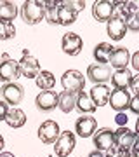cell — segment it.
I'll return each instance as SVG.
<instances>
[{
	"mask_svg": "<svg viewBox=\"0 0 139 157\" xmlns=\"http://www.w3.org/2000/svg\"><path fill=\"white\" fill-rule=\"evenodd\" d=\"M21 19L26 25H38L45 16V2L40 0H26L21 6Z\"/></svg>",
	"mask_w": 139,
	"mask_h": 157,
	"instance_id": "cell-1",
	"label": "cell"
},
{
	"mask_svg": "<svg viewBox=\"0 0 139 157\" xmlns=\"http://www.w3.org/2000/svg\"><path fill=\"white\" fill-rule=\"evenodd\" d=\"M19 75H21L19 73V63L16 59H12L7 52H4L0 56V80L9 84V82H14Z\"/></svg>",
	"mask_w": 139,
	"mask_h": 157,
	"instance_id": "cell-2",
	"label": "cell"
},
{
	"mask_svg": "<svg viewBox=\"0 0 139 157\" xmlns=\"http://www.w3.org/2000/svg\"><path fill=\"white\" fill-rule=\"evenodd\" d=\"M61 86H63V89L68 91V93L78 94L80 91H83V86H85L83 73L78 72V70H66L61 77Z\"/></svg>",
	"mask_w": 139,
	"mask_h": 157,
	"instance_id": "cell-3",
	"label": "cell"
},
{
	"mask_svg": "<svg viewBox=\"0 0 139 157\" xmlns=\"http://www.w3.org/2000/svg\"><path fill=\"white\" fill-rule=\"evenodd\" d=\"M19 73L23 77H28V78H37V75L40 73V63L35 56H31L28 49L23 51V58L19 59Z\"/></svg>",
	"mask_w": 139,
	"mask_h": 157,
	"instance_id": "cell-4",
	"label": "cell"
},
{
	"mask_svg": "<svg viewBox=\"0 0 139 157\" xmlns=\"http://www.w3.org/2000/svg\"><path fill=\"white\" fill-rule=\"evenodd\" d=\"M75 145H77V138H75V135H73L71 131H61L59 138H57L56 143H54L56 155L57 157H68L73 152Z\"/></svg>",
	"mask_w": 139,
	"mask_h": 157,
	"instance_id": "cell-5",
	"label": "cell"
},
{
	"mask_svg": "<svg viewBox=\"0 0 139 157\" xmlns=\"http://www.w3.org/2000/svg\"><path fill=\"white\" fill-rule=\"evenodd\" d=\"M92 141H94L96 150L108 152L115 147V131H111L110 128H101L92 135Z\"/></svg>",
	"mask_w": 139,
	"mask_h": 157,
	"instance_id": "cell-6",
	"label": "cell"
},
{
	"mask_svg": "<svg viewBox=\"0 0 139 157\" xmlns=\"http://www.w3.org/2000/svg\"><path fill=\"white\" fill-rule=\"evenodd\" d=\"M2 98L5 101L7 105H12V107H16L23 101L24 98V89H23L21 84H17V82H9V84H4L2 86Z\"/></svg>",
	"mask_w": 139,
	"mask_h": 157,
	"instance_id": "cell-7",
	"label": "cell"
},
{
	"mask_svg": "<svg viewBox=\"0 0 139 157\" xmlns=\"http://www.w3.org/2000/svg\"><path fill=\"white\" fill-rule=\"evenodd\" d=\"M61 49L64 54L68 56H78L83 49V40L78 33H64L63 35V40H61Z\"/></svg>",
	"mask_w": 139,
	"mask_h": 157,
	"instance_id": "cell-8",
	"label": "cell"
},
{
	"mask_svg": "<svg viewBox=\"0 0 139 157\" xmlns=\"http://www.w3.org/2000/svg\"><path fill=\"white\" fill-rule=\"evenodd\" d=\"M137 140V136L134 131L127 128V126H123V128H118L115 131V147L120 148L123 152H132V147Z\"/></svg>",
	"mask_w": 139,
	"mask_h": 157,
	"instance_id": "cell-9",
	"label": "cell"
},
{
	"mask_svg": "<svg viewBox=\"0 0 139 157\" xmlns=\"http://www.w3.org/2000/svg\"><path fill=\"white\" fill-rule=\"evenodd\" d=\"M87 77L96 84H106L111 80V68L110 65H103V63H92L87 68Z\"/></svg>",
	"mask_w": 139,
	"mask_h": 157,
	"instance_id": "cell-10",
	"label": "cell"
},
{
	"mask_svg": "<svg viewBox=\"0 0 139 157\" xmlns=\"http://www.w3.org/2000/svg\"><path fill=\"white\" fill-rule=\"evenodd\" d=\"M61 135V129H59V124L56 121H45V122L40 124L38 128V138L42 140V143H56V140Z\"/></svg>",
	"mask_w": 139,
	"mask_h": 157,
	"instance_id": "cell-11",
	"label": "cell"
},
{
	"mask_svg": "<svg viewBox=\"0 0 139 157\" xmlns=\"http://www.w3.org/2000/svg\"><path fill=\"white\" fill-rule=\"evenodd\" d=\"M96 128H97V121L92 115H80L75 122V133H77L80 138H89L96 133Z\"/></svg>",
	"mask_w": 139,
	"mask_h": 157,
	"instance_id": "cell-12",
	"label": "cell"
},
{
	"mask_svg": "<svg viewBox=\"0 0 139 157\" xmlns=\"http://www.w3.org/2000/svg\"><path fill=\"white\" fill-rule=\"evenodd\" d=\"M130 93L129 91H122V89H113L110 94V100H108V105H110L113 110L118 112H125L130 105Z\"/></svg>",
	"mask_w": 139,
	"mask_h": 157,
	"instance_id": "cell-13",
	"label": "cell"
},
{
	"mask_svg": "<svg viewBox=\"0 0 139 157\" xmlns=\"http://www.w3.org/2000/svg\"><path fill=\"white\" fill-rule=\"evenodd\" d=\"M113 9H115V2L111 0H97L92 6V16L96 21H110L113 17Z\"/></svg>",
	"mask_w": 139,
	"mask_h": 157,
	"instance_id": "cell-14",
	"label": "cell"
},
{
	"mask_svg": "<svg viewBox=\"0 0 139 157\" xmlns=\"http://www.w3.org/2000/svg\"><path fill=\"white\" fill-rule=\"evenodd\" d=\"M35 105L40 112H50L57 107V94L54 91H42L35 98Z\"/></svg>",
	"mask_w": 139,
	"mask_h": 157,
	"instance_id": "cell-15",
	"label": "cell"
},
{
	"mask_svg": "<svg viewBox=\"0 0 139 157\" xmlns=\"http://www.w3.org/2000/svg\"><path fill=\"white\" fill-rule=\"evenodd\" d=\"M132 73L129 68H123V70H115L111 73V84L115 89H122V91H129L130 84H132Z\"/></svg>",
	"mask_w": 139,
	"mask_h": 157,
	"instance_id": "cell-16",
	"label": "cell"
},
{
	"mask_svg": "<svg viewBox=\"0 0 139 157\" xmlns=\"http://www.w3.org/2000/svg\"><path fill=\"white\" fill-rule=\"evenodd\" d=\"M106 32H108V37L111 40H122L127 33V25L123 19H118V17H111L110 21L106 23Z\"/></svg>",
	"mask_w": 139,
	"mask_h": 157,
	"instance_id": "cell-17",
	"label": "cell"
},
{
	"mask_svg": "<svg viewBox=\"0 0 139 157\" xmlns=\"http://www.w3.org/2000/svg\"><path fill=\"white\" fill-rule=\"evenodd\" d=\"M129 63H130V52H129L127 47H115L110 58L111 67L115 70H123V68H127Z\"/></svg>",
	"mask_w": 139,
	"mask_h": 157,
	"instance_id": "cell-18",
	"label": "cell"
},
{
	"mask_svg": "<svg viewBox=\"0 0 139 157\" xmlns=\"http://www.w3.org/2000/svg\"><path fill=\"white\" fill-rule=\"evenodd\" d=\"M78 12H75L70 7L68 2H59V9H57V25H63V26H70L77 21Z\"/></svg>",
	"mask_w": 139,
	"mask_h": 157,
	"instance_id": "cell-19",
	"label": "cell"
},
{
	"mask_svg": "<svg viewBox=\"0 0 139 157\" xmlns=\"http://www.w3.org/2000/svg\"><path fill=\"white\" fill-rule=\"evenodd\" d=\"M111 89L106 84H96L92 89H90V100L94 101L96 107H103V105H108V100H110Z\"/></svg>",
	"mask_w": 139,
	"mask_h": 157,
	"instance_id": "cell-20",
	"label": "cell"
},
{
	"mask_svg": "<svg viewBox=\"0 0 139 157\" xmlns=\"http://www.w3.org/2000/svg\"><path fill=\"white\" fill-rule=\"evenodd\" d=\"M4 122H5L9 128H12V129H19V128H23V126L26 124V113L23 112L21 108L11 107L9 108V112H7V117H5Z\"/></svg>",
	"mask_w": 139,
	"mask_h": 157,
	"instance_id": "cell-21",
	"label": "cell"
},
{
	"mask_svg": "<svg viewBox=\"0 0 139 157\" xmlns=\"http://www.w3.org/2000/svg\"><path fill=\"white\" fill-rule=\"evenodd\" d=\"M57 107H59V110L63 113H70L77 107V94L75 93H68V91L59 93L57 94Z\"/></svg>",
	"mask_w": 139,
	"mask_h": 157,
	"instance_id": "cell-22",
	"label": "cell"
},
{
	"mask_svg": "<svg viewBox=\"0 0 139 157\" xmlns=\"http://www.w3.org/2000/svg\"><path fill=\"white\" fill-rule=\"evenodd\" d=\"M115 51V47L110 44V42H101L94 47V59L96 63H103V65H108L110 63V58H111V52Z\"/></svg>",
	"mask_w": 139,
	"mask_h": 157,
	"instance_id": "cell-23",
	"label": "cell"
},
{
	"mask_svg": "<svg viewBox=\"0 0 139 157\" xmlns=\"http://www.w3.org/2000/svg\"><path fill=\"white\" fill-rule=\"evenodd\" d=\"M78 110V112L82 113V115H85V113H92L96 112V105L94 101L90 100V96L87 94V93H83V91H80L77 94V107H75Z\"/></svg>",
	"mask_w": 139,
	"mask_h": 157,
	"instance_id": "cell-24",
	"label": "cell"
},
{
	"mask_svg": "<svg viewBox=\"0 0 139 157\" xmlns=\"http://www.w3.org/2000/svg\"><path fill=\"white\" fill-rule=\"evenodd\" d=\"M37 82V87L42 91H50L56 86V77L52 72H47V70H40V73L35 78Z\"/></svg>",
	"mask_w": 139,
	"mask_h": 157,
	"instance_id": "cell-25",
	"label": "cell"
},
{
	"mask_svg": "<svg viewBox=\"0 0 139 157\" xmlns=\"http://www.w3.org/2000/svg\"><path fill=\"white\" fill-rule=\"evenodd\" d=\"M17 16V7L12 2H0V21H14Z\"/></svg>",
	"mask_w": 139,
	"mask_h": 157,
	"instance_id": "cell-26",
	"label": "cell"
},
{
	"mask_svg": "<svg viewBox=\"0 0 139 157\" xmlns=\"http://www.w3.org/2000/svg\"><path fill=\"white\" fill-rule=\"evenodd\" d=\"M57 9H59V2L56 0H47L45 2V16L44 19L50 25H57Z\"/></svg>",
	"mask_w": 139,
	"mask_h": 157,
	"instance_id": "cell-27",
	"label": "cell"
},
{
	"mask_svg": "<svg viewBox=\"0 0 139 157\" xmlns=\"http://www.w3.org/2000/svg\"><path fill=\"white\" fill-rule=\"evenodd\" d=\"M16 35V26L12 21H0V40L14 39Z\"/></svg>",
	"mask_w": 139,
	"mask_h": 157,
	"instance_id": "cell-28",
	"label": "cell"
},
{
	"mask_svg": "<svg viewBox=\"0 0 139 157\" xmlns=\"http://www.w3.org/2000/svg\"><path fill=\"white\" fill-rule=\"evenodd\" d=\"M130 16V9H129V2H115V9H113V17L127 21Z\"/></svg>",
	"mask_w": 139,
	"mask_h": 157,
	"instance_id": "cell-29",
	"label": "cell"
},
{
	"mask_svg": "<svg viewBox=\"0 0 139 157\" xmlns=\"http://www.w3.org/2000/svg\"><path fill=\"white\" fill-rule=\"evenodd\" d=\"M125 25H127V30H130V32H139V16L137 14H130L127 17Z\"/></svg>",
	"mask_w": 139,
	"mask_h": 157,
	"instance_id": "cell-30",
	"label": "cell"
},
{
	"mask_svg": "<svg viewBox=\"0 0 139 157\" xmlns=\"http://www.w3.org/2000/svg\"><path fill=\"white\" fill-rule=\"evenodd\" d=\"M127 121H129V117H127V113L125 112H118L117 115H115V122L118 124V128L127 126Z\"/></svg>",
	"mask_w": 139,
	"mask_h": 157,
	"instance_id": "cell-31",
	"label": "cell"
},
{
	"mask_svg": "<svg viewBox=\"0 0 139 157\" xmlns=\"http://www.w3.org/2000/svg\"><path fill=\"white\" fill-rule=\"evenodd\" d=\"M129 110L132 113H136L139 117V96H132L130 98V105H129Z\"/></svg>",
	"mask_w": 139,
	"mask_h": 157,
	"instance_id": "cell-32",
	"label": "cell"
},
{
	"mask_svg": "<svg viewBox=\"0 0 139 157\" xmlns=\"http://www.w3.org/2000/svg\"><path fill=\"white\" fill-rule=\"evenodd\" d=\"M104 154H106V157H125V154H129V152H123L120 148H117V147H113L111 150L104 152Z\"/></svg>",
	"mask_w": 139,
	"mask_h": 157,
	"instance_id": "cell-33",
	"label": "cell"
},
{
	"mask_svg": "<svg viewBox=\"0 0 139 157\" xmlns=\"http://www.w3.org/2000/svg\"><path fill=\"white\" fill-rule=\"evenodd\" d=\"M68 4H70V7H71L75 12H78L85 7V0H71V2H68Z\"/></svg>",
	"mask_w": 139,
	"mask_h": 157,
	"instance_id": "cell-34",
	"label": "cell"
},
{
	"mask_svg": "<svg viewBox=\"0 0 139 157\" xmlns=\"http://www.w3.org/2000/svg\"><path fill=\"white\" fill-rule=\"evenodd\" d=\"M9 105H7L4 100H0V121H5V117H7V112H9Z\"/></svg>",
	"mask_w": 139,
	"mask_h": 157,
	"instance_id": "cell-35",
	"label": "cell"
},
{
	"mask_svg": "<svg viewBox=\"0 0 139 157\" xmlns=\"http://www.w3.org/2000/svg\"><path fill=\"white\" fill-rule=\"evenodd\" d=\"M130 89L134 91V96H139V73L132 77V84H130Z\"/></svg>",
	"mask_w": 139,
	"mask_h": 157,
	"instance_id": "cell-36",
	"label": "cell"
},
{
	"mask_svg": "<svg viewBox=\"0 0 139 157\" xmlns=\"http://www.w3.org/2000/svg\"><path fill=\"white\" fill-rule=\"evenodd\" d=\"M130 65H132L134 70H137L139 72V51H136L132 56H130Z\"/></svg>",
	"mask_w": 139,
	"mask_h": 157,
	"instance_id": "cell-37",
	"label": "cell"
},
{
	"mask_svg": "<svg viewBox=\"0 0 139 157\" xmlns=\"http://www.w3.org/2000/svg\"><path fill=\"white\" fill-rule=\"evenodd\" d=\"M129 9H130V14H137L139 16V2L130 0V2H129Z\"/></svg>",
	"mask_w": 139,
	"mask_h": 157,
	"instance_id": "cell-38",
	"label": "cell"
},
{
	"mask_svg": "<svg viewBox=\"0 0 139 157\" xmlns=\"http://www.w3.org/2000/svg\"><path fill=\"white\" fill-rule=\"evenodd\" d=\"M89 157H106L104 152H101V150H94V152H90Z\"/></svg>",
	"mask_w": 139,
	"mask_h": 157,
	"instance_id": "cell-39",
	"label": "cell"
},
{
	"mask_svg": "<svg viewBox=\"0 0 139 157\" xmlns=\"http://www.w3.org/2000/svg\"><path fill=\"white\" fill-rule=\"evenodd\" d=\"M132 152L136 154V155L139 157V138L136 140V143H134V147H132Z\"/></svg>",
	"mask_w": 139,
	"mask_h": 157,
	"instance_id": "cell-40",
	"label": "cell"
},
{
	"mask_svg": "<svg viewBox=\"0 0 139 157\" xmlns=\"http://www.w3.org/2000/svg\"><path fill=\"white\" fill-rule=\"evenodd\" d=\"M0 157H16L12 152H0Z\"/></svg>",
	"mask_w": 139,
	"mask_h": 157,
	"instance_id": "cell-41",
	"label": "cell"
},
{
	"mask_svg": "<svg viewBox=\"0 0 139 157\" xmlns=\"http://www.w3.org/2000/svg\"><path fill=\"white\" fill-rule=\"evenodd\" d=\"M134 133H136V136L139 138V117H137V121H136V131H134Z\"/></svg>",
	"mask_w": 139,
	"mask_h": 157,
	"instance_id": "cell-42",
	"label": "cell"
},
{
	"mask_svg": "<svg viewBox=\"0 0 139 157\" xmlns=\"http://www.w3.org/2000/svg\"><path fill=\"white\" fill-rule=\"evenodd\" d=\"M4 145H5V141H4V138L0 135V152H4Z\"/></svg>",
	"mask_w": 139,
	"mask_h": 157,
	"instance_id": "cell-43",
	"label": "cell"
},
{
	"mask_svg": "<svg viewBox=\"0 0 139 157\" xmlns=\"http://www.w3.org/2000/svg\"><path fill=\"white\" fill-rule=\"evenodd\" d=\"M125 157H137L134 152H129V154H125Z\"/></svg>",
	"mask_w": 139,
	"mask_h": 157,
	"instance_id": "cell-44",
	"label": "cell"
}]
</instances>
